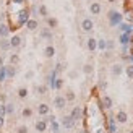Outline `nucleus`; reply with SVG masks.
<instances>
[{
    "instance_id": "9",
    "label": "nucleus",
    "mask_w": 133,
    "mask_h": 133,
    "mask_svg": "<svg viewBox=\"0 0 133 133\" xmlns=\"http://www.w3.org/2000/svg\"><path fill=\"white\" fill-rule=\"evenodd\" d=\"M21 45V37L19 36H13L10 39V47H19Z\"/></svg>"
},
{
    "instance_id": "27",
    "label": "nucleus",
    "mask_w": 133,
    "mask_h": 133,
    "mask_svg": "<svg viewBox=\"0 0 133 133\" xmlns=\"http://www.w3.org/2000/svg\"><path fill=\"white\" fill-rule=\"evenodd\" d=\"M65 99H68V101H73V99H75V92H73V91H68V92H66V97Z\"/></svg>"
},
{
    "instance_id": "23",
    "label": "nucleus",
    "mask_w": 133,
    "mask_h": 133,
    "mask_svg": "<svg viewBox=\"0 0 133 133\" xmlns=\"http://www.w3.org/2000/svg\"><path fill=\"white\" fill-rule=\"evenodd\" d=\"M92 70H94V68H92V65H84V68H83V71L86 73V75H91V73H92Z\"/></svg>"
},
{
    "instance_id": "7",
    "label": "nucleus",
    "mask_w": 133,
    "mask_h": 133,
    "mask_svg": "<svg viewBox=\"0 0 133 133\" xmlns=\"http://www.w3.org/2000/svg\"><path fill=\"white\" fill-rule=\"evenodd\" d=\"M44 55L47 57V58H52L55 55V49H54V45H47V47L44 49Z\"/></svg>"
},
{
    "instance_id": "11",
    "label": "nucleus",
    "mask_w": 133,
    "mask_h": 133,
    "mask_svg": "<svg viewBox=\"0 0 133 133\" xmlns=\"http://www.w3.org/2000/svg\"><path fill=\"white\" fill-rule=\"evenodd\" d=\"M86 45H88V49L89 50H96L97 49V41H96V39H88V42H86Z\"/></svg>"
},
{
    "instance_id": "31",
    "label": "nucleus",
    "mask_w": 133,
    "mask_h": 133,
    "mask_svg": "<svg viewBox=\"0 0 133 133\" xmlns=\"http://www.w3.org/2000/svg\"><path fill=\"white\" fill-rule=\"evenodd\" d=\"M32 76H34V71H28V73H26V78H32Z\"/></svg>"
},
{
    "instance_id": "36",
    "label": "nucleus",
    "mask_w": 133,
    "mask_h": 133,
    "mask_svg": "<svg viewBox=\"0 0 133 133\" xmlns=\"http://www.w3.org/2000/svg\"><path fill=\"white\" fill-rule=\"evenodd\" d=\"M107 2H110V3H114V2H115V0H107Z\"/></svg>"
},
{
    "instance_id": "14",
    "label": "nucleus",
    "mask_w": 133,
    "mask_h": 133,
    "mask_svg": "<svg viewBox=\"0 0 133 133\" xmlns=\"http://www.w3.org/2000/svg\"><path fill=\"white\" fill-rule=\"evenodd\" d=\"M8 78H13L16 75V70H15V65H10V66H6V73H5Z\"/></svg>"
},
{
    "instance_id": "29",
    "label": "nucleus",
    "mask_w": 133,
    "mask_h": 133,
    "mask_svg": "<svg viewBox=\"0 0 133 133\" xmlns=\"http://www.w3.org/2000/svg\"><path fill=\"white\" fill-rule=\"evenodd\" d=\"M37 91H39V94H45V86H39Z\"/></svg>"
},
{
    "instance_id": "8",
    "label": "nucleus",
    "mask_w": 133,
    "mask_h": 133,
    "mask_svg": "<svg viewBox=\"0 0 133 133\" xmlns=\"http://www.w3.org/2000/svg\"><path fill=\"white\" fill-rule=\"evenodd\" d=\"M49 110H50V109H49V105H47V104H44V102H42V104H39V107H37V112H39L41 115H47V114H49Z\"/></svg>"
},
{
    "instance_id": "15",
    "label": "nucleus",
    "mask_w": 133,
    "mask_h": 133,
    "mask_svg": "<svg viewBox=\"0 0 133 133\" xmlns=\"http://www.w3.org/2000/svg\"><path fill=\"white\" fill-rule=\"evenodd\" d=\"M102 105H104V109H110L112 107V99L109 96H104L102 97Z\"/></svg>"
},
{
    "instance_id": "24",
    "label": "nucleus",
    "mask_w": 133,
    "mask_h": 133,
    "mask_svg": "<svg viewBox=\"0 0 133 133\" xmlns=\"http://www.w3.org/2000/svg\"><path fill=\"white\" fill-rule=\"evenodd\" d=\"M47 24L50 26V28H55V26H57V19L55 18H47Z\"/></svg>"
},
{
    "instance_id": "35",
    "label": "nucleus",
    "mask_w": 133,
    "mask_h": 133,
    "mask_svg": "<svg viewBox=\"0 0 133 133\" xmlns=\"http://www.w3.org/2000/svg\"><path fill=\"white\" fill-rule=\"evenodd\" d=\"M2 66H3V58L0 57V68H2Z\"/></svg>"
},
{
    "instance_id": "4",
    "label": "nucleus",
    "mask_w": 133,
    "mask_h": 133,
    "mask_svg": "<svg viewBox=\"0 0 133 133\" xmlns=\"http://www.w3.org/2000/svg\"><path fill=\"white\" fill-rule=\"evenodd\" d=\"M36 130L39 133H44L45 130H47V122H45V120H37L36 122Z\"/></svg>"
},
{
    "instance_id": "21",
    "label": "nucleus",
    "mask_w": 133,
    "mask_h": 133,
    "mask_svg": "<svg viewBox=\"0 0 133 133\" xmlns=\"http://www.w3.org/2000/svg\"><path fill=\"white\" fill-rule=\"evenodd\" d=\"M18 62H19V55H18V54H11V57H10V63L15 65V63H18Z\"/></svg>"
},
{
    "instance_id": "13",
    "label": "nucleus",
    "mask_w": 133,
    "mask_h": 133,
    "mask_svg": "<svg viewBox=\"0 0 133 133\" xmlns=\"http://www.w3.org/2000/svg\"><path fill=\"white\" fill-rule=\"evenodd\" d=\"M26 26H28L29 31H34V29H37V21L36 19H28V21H26Z\"/></svg>"
},
{
    "instance_id": "22",
    "label": "nucleus",
    "mask_w": 133,
    "mask_h": 133,
    "mask_svg": "<svg viewBox=\"0 0 133 133\" xmlns=\"http://www.w3.org/2000/svg\"><path fill=\"white\" fill-rule=\"evenodd\" d=\"M39 15H41V16H47V8H45V5H41V6H39Z\"/></svg>"
},
{
    "instance_id": "34",
    "label": "nucleus",
    "mask_w": 133,
    "mask_h": 133,
    "mask_svg": "<svg viewBox=\"0 0 133 133\" xmlns=\"http://www.w3.org/2000/svg\"><path fill=\"white\" fill-rule=\"evenodd\" d=\"M55 86H57V88H62V79H58V81L55 83Z\"/></svg>"
},
{
    "instance_id": "2",
    "label": "nucleus",
    "mask_w": 133,
    "mask_h": 133,
    "mask_svg": "<svg viewBox=\"0 0 133 133\" xmlns=\"http://www.w3.org/2000/svg\"><path fill=\"white\" fill-rule=\"evenodd\" d=\"M101 3L99 2H92L91 3V6H89V11H91V15H99L101 13Z\"/></svg>"
},
{
    "instance_id": "6",
    "label": "nucleus",
    "mask_w": 133,
    "mask_h": 133,
    "mask_svg": "<svg viewBox=\"0 0 133 133\" xmlns=\"http://www.w3.org/2000/svg\"><path fill=\"white\" fill-rule=\"evenodd\" d=\"M109 19H110L112 24H114V23H118V21H120V15H118L117 11L112 10V11H109Z\"/></svg>"
},
{
    "instance_id": "5",
    "label": "nucleus",
    "mask_w": 133,
    "mask_h": 133,
    "mask_svg": "<svg viewBox=\"0 0 133 133\" xmlns=\"http://www.w3.org/2000/svg\"><path fill=\"white\" fill-rule=\"evenodd\" d=\"M117 122L118 123H125V122H127L128 120V115H127V112H123V110H120V112H118V114H117Z\"/></svg>"
},
{
    "instance_id": "20",
    "label": "nucleus",
    "mask_w": 133,
    "mask_h": 133,
    "mask_svg": "<svg viewBox=\"0 0 133 133\" xmlns=\"http://www.w3.org/2000/svg\"><path fill=\"white\" fill-rule=\"evenodd\" d=\"M31 115H32V109L24 107V109H23V117H24V118H29Z\"/></svg>"
},
{
    "instance_id": "17",
    "label": "nucleus",
    "mask_w": 133,
    "mask_h": 133,
    "mask_svg": "<svg viewBox=\"0 0 133 133\" xmlns=\"http://www.w3.org/2000/svg\"><path fill=\"white\" fill-rule=\"evenodd\" d=\"M73 123H75V120H73L71 117H65V118H63V125H65L66 128H71Z\"/></svg>"
},
{
    "instance_id": "16",
    "label": "nucleus",
    "mask_w": 133,
    "mask_h": 133,
    "mask_svg": "<svg viewBox=\"0 0 133 133\" xmlns=\"http://www.w3.org/2000/svg\"><path fill=\"white\" fill-rule=\"evenodd\" d=\"M79 115H81V109H79V107H75V109H73L71 110V118H73V120H76V118H79Z\"/></svg>"
},
{
    "instance_id": "30",
    "label": "nucleus",
    "mask_w": 133,
    "mask_h": 133,
    "mask_svg": "<svg viewBox=\"0 0 133 133\" xmlns=\"http://www.w3.org/2000/svg\"><path fill=\"white\" fill-rule=\"evenodd\" d=\"M42 37H47V39H50L52 36H50V32H49V31H42Z\"/></svg>"
},
{
    "instance_id": "37",
    "label": "nucleus",
    "mask_w": 133,
    "mask_h": 133,
    "mask_svg": "<svg viewBox=\"0 0 133 133\" xmlns=\"http://www.w3.org/2000/svg\"><path fill=\"white\" fill-rule=\"evenodd\" d=\"M128 133H133V130H130V131H128Z\"/></svg>"
},
{
    "instance_id": "3",
    "label": "nucleus",
    "mask_w": 133,
    "mask_h": 133,
    "mask_svg": "<svg viewBox=\"0 0 133 133\" xmlns=\"http://www.w3.org/2000/svg\"><path fill=\"white\" fill-rule=\"evenodd\" d=\"M54 104H55V107H57V109H63V107H65V104H66V99H65L63 96H57V97H55V101H54Z\"/></svg>"
},
{
    "instance_id": "12",
    "label": "nucleus",
    "mask_w": 133,
    "mask_h": 133,
    "mask_svg": "<svg viewBox=\"0 0 133 133\" xmlns=\"http://www.w3.org/2000/svg\"><path fill=\"white\" fill-rule=\"evenodd\" d=\"M10 32V28L6 24H0V37H6Z\"/></svg>"
},
{
    "instance_id": "25",
    "label": "nucleus",
    "mask_w": 133,
    "mask_h": 133,
    "mask_svg": "<svg viewBox=\"0 0 133 133\" xmlns=\"http://www.w3.org/2000/svg\"><path fill=\"white\" fill-rule=\"evenodd\" d=\"M16 133H28V127H26V125H19L16 128Z\"/></svg>"
},
{
    "instance_id": "28",
    "label": "nucleus",
    "mask_w": 133,
    "mask_h": 133,
    "mask_svg": "<svg viewBox=\"0 0 133 133\" xmlns=\"http://www.w3.org/2000/svg\"><path fill=\"white\" fill-rule=\"evenodd\" d=\"M5 112H6V114H11V112H13V105H11V104H8V105L5 107Z\"/></svg>"
},
{
    "instance_id": "18",
    "label": "nucleus",
    "mask_w": 133,
    "mask_h": 133,
    "mask_svg": "<svg viewBox=\"0 0 133 133\" xmlns=\"http://www.w3.org/2000/svg\"><path fill=\"white\" fill-rule=\"evenodd\" d=\"M0 47L3 50H8L10 49V41H5V37H2V41H0Z\"/></svg>"
},
{
    "instance_id": "10",
    "label": "nucleus",
    "mask_w": 133,
    "mask_h": 133,
    "mask_svg": "<svg viewBox=\"0 0 133 133\" xmlns=\"http://www.w3.org/2000/svg\"><path fill=\"white\" fill-rule=\"evenodd\" d=\"M123 71V68H122V65H118V63H115V65H112V75L114 76H118L120 73Z\"/></svg>"
},
{
    "instance_id": "26",
    "label": "nucleus",
    "mask_w": 133,
    "mask_h": 133,
    "mask_svg": "<svg viewBox=\"0 0 133 133\" xmlns=\"http://www.w3.org/2000/svg\"><path fill=\"white\" fill-rule=\"evenodd\" d=\"M127 75H128V78H130V79H133V65L127 66Z\"/></svg>"
},
{
    "instance_id": "1",
    "label": "nucleus",
    "mask_w": 133,
    "mask_h": 133,
    "mask_svg": "<svg viewBox=\"0 0 133 133\" xmlns=\"http://www.w3.org/2000/svg\"><path fill=\"white\" fill-rule=\"evenodd\" d=\"M92 21L89 18H86V19H83V23H81V29L84 31V32H89V31H92Z\"/></svg>"
},
{
    "instance_id": "33",
    "label": "nucleus",
    "mask_w": 133,
    "mask_h": 133,
    "mask_svg": "<svg viewBox=\"0 0 133 133\" xmlns=\"http://www.w3.org/2000/svg\"><path fill=\"white\" fill-rule=\"evenodd\" d=\"M99 47L104 49V47H105V42H104V41H99Z\"/></svg>"
},
{
    "instance_id": "19",
    "label": "nucleus",
    "mask_w": 133,
    "mask_h": 133,
    "mask_svg": "<svg viewBox=\"0 0 133 133\" xmlns=\"http://www.w3.org/2000/svg\"><path fill=\"white\" fill-rule=\"evenodd\" d=\"M26 96H28V89H26V88H19V89H18V97L24 99Z\"/></svg>"
},
{
    "instance_id": "32",
    "label": "nucleus",
    "mask_w": 133,
    "mask_h": 133,
    "mask_svg": "<svg viewBox=\"0 0 133 133\" xmlns=\"http://www.w3.org/2000/svg\"><path fill=\"white\" fill-rule=\"evenodd\" d=\"M3 123H5V118H3V115H0V128L3 127Z\"/></svg>"
}]
</instances>
